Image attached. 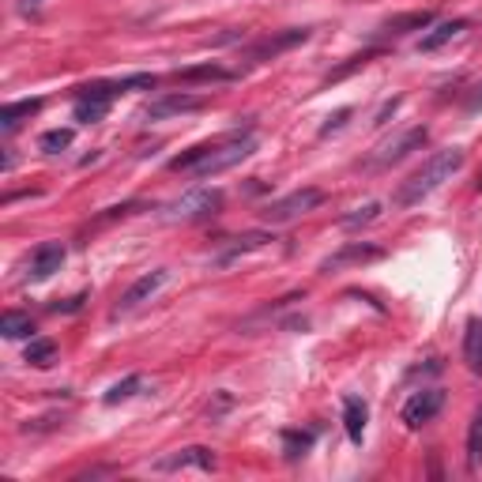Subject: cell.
<instances>
[{"label": "cell", "mask_w": 482, "mask_h": 482, "mask_svg": "<svg viewBox=\"0 0 482 482\" xmlns=\"http://www.w3.org/2000/svg\"><path fill=\"white\" fill-rule=\"evenodd\" d=\"M384 249L381 245H369V241H347L343 249H335L325 264H320V271L325 276H332V271H343V268H362L369 261H381Z\"/></svg>", "instance_id": "11"}, {"label": "cell", "mask_w": 482, "mask_h": 482, "mask_svg": "<svg viewBox=\"0 0 482 482\" xmlns=\"http://www.w3.org/2000/svg\"><path fill=\"white\" fill-rule=\"evenodd\" d=\"M433 23V12H407V15H392L389 23L381 27V35H411V30H426Z\"/></svg>", "instance_id": "20"}, {"label": "cell", "mask_w": 482, "mask_h": 482, "mask_svg": "<svg viewBox=\"0 0 482 482\" xmlns=\"http://www.w3.org/2000/svg\"><path fill=\"white\" fill-rule=\"evenodd\" d=\"M166 283H170V271H166V268H155V271H148V276H140V279L121 294V301H117V309H114V313H117V317H121V313H133L136 305L151 301Z\"/></svg>", "instance_id": "12"}, {"label": "cell", "mask_w": 482, "mask_h": 482, "mask_svg": "<svg viewBox=\"0 0 482 482\" xmlns=\"http://www.w3.org/2000/svg\"><path fill=\"white\" fill-rule=\"evenodd\" d=\"M463 148H445V151H433L426 163L411 173L407 181H399V189L392 192V204L396 207H414V204H422L426 197H433L445 181H453V173H460L463 166Z\"/></svg>", "instance_id": "2"}, {"label": "cell", "mask_w": 482, "mask_h": 482, "mask_svg": "<svg viewBox=\"0 0 482 482\" xmlns=\"http://www.w3.org/2000/svg\"><path fill=\"white\" fill-rule=\"evenodd\" d=\"M468 468L478 471L482 468V404L471 419V430H468Z\"/></svg>", "instance_id": "25"}, {"label": "cell", "mask_w": 482, "mask_h": 482, "mask_svg": "<svg viewBox=\"0 0 482 482\" xmlns=\"http://www.w3.org/2000/svg\"><path fill=\"white\" fill-rule=\"evenodd\" d=\"M222 212V192L219 189H189L185 197H178L166 207L170 222H200Z\"/></svg>", "instance_id": "4"}, {"label": "cell", "mask_w": 482, "mask_h": 482, "mask_svg": "<svg viewBox=\"0 0 482 482\" xmlns=\"http://www.w3.org/2000/svg\"><path fill=\"white\" fill-rule=\"evenodd\" d=\"M320 204H325V192H320V189H294V192H286V197L264 204L261 207V219L271 222V227H283V222H294L301 215L317 212Z\"/></svg>", "instance_id": "3"}, {"label": "cell", "mask_w": 482, "mask_h": 482, "mask_svg": "<svg viewBox=\"0 0 482 482\" xmlns=\"http://www.w3.org/2000/svg\"><path fill=\"white\" fill-rule=\"evenodd\" d=\"M42 109V99H20V102H8L4 109H0V133L12 136L15 128H20L23 121H30Z\"/></svg>", "instance_id": "15"}, {"label": "cell", "mask_w": 482, "mask_h": 482, "mask_svg": "<svg viewBox=\"0 0 482 482\" xmlns=\"http://www.w3.org/2000/svg\"><path fill=\"white\" fill-rule=\"evenodd\" d=\"M426 140H430L426 125H414V128H407V133H399L396 140H384L381 148L374 151V158H369V166H374V170H389L396 163H404L411 151H422Z\"/></svg>", "instance_id": "6"}, {"label": "cell", "mask_w": 482, "mask_h": 482, "mask_svg": "<svg viewBox=\"0 0 482 482\" xmlns=\"http://www.w3.org/2000/svg\"><path fill=\"white\" fill-rule=\"evenodd\" d=\"M268 241H276V234H268V230H245V234H237V237H230V249H227V253H219V264L237 261L241 253H256V249H264Z\"/></svg>", "instance_id": "16"}, {"label": "cell", "mask_w": 482, "mask_h": 482, "mask_svg": "<svg viewBox=\"0 0 482 482\" xmlns=\"http://www.w3.org/2000/svg\"><path fill=\"white\" fill-rule=\"evenodd\" d=\"M158 79L148 72H136V76H125V79H94V84L76 87V99H102V102H114L117 94L128 91H155Z\"/></svg>", "instance_id": "7"}, {"label": "cell", "mask_w": 482, "mask_h": 482, "mask_svg": "<svg viewBox=\"0 0 482 482\" xmlns=\"http://www.w3.org/2000/svg\"><path fill=\"white\" fill-rule=\"evenodd\" d=\"M301 42H309V30H305V27L279 30V35H264V38H256L253 45H245V50H241V64H245V68H253V64L276 60L279 53L294 50V45H301Z\"/></svg>", "instance_id": "5"}, {"label": "cell", "mask_w": 482, "mask_h": 482, "mask_svg": "<svg viewBox=\"0 0 482 482\" xmlns=\"http://www.w3.org/2000/svg\"><path fill=\"white\" fill-rule=\"evenodd\" d=\"M140 389H143V377H140V374H133V377H125V381H117V384H114V389H109V392H106L102 399H106V404H109V407H114V404H125V399H133V396H136Z\"/></svg>", "instance_id": "27"}, {"label": "cell", "mask_w": 482, "mask_h": 482, "mask_svg": "<svg viewBox=\"0 0 482 482\" xmlns=\"http://www.w3.org/2000/svg\"><path fill=\"white\" fill-rule=\"evenodd\" d=\"M463 30H468V20H445V23L433 27L430 35H422L419 50H422V53H433V50H441V45H448L453 38H460Z\"/></svg>", "instance_id": "18"}, {"label": "cell", "mask_w": 482, "mask_h": 482, "mask_svg": "<svg viewBox=\"0 0 482 482\" xmlns=\"http://www.w3.org/2000/svg\"><path fill=\"white\" fill-rule=\"evenodd\" d=\"M106 114H109V102H102V99H76V109H72V117L79 125H94Z\"/></svg>", "instance_id": "23"}, {"label": "cell", "mask_w": 482, "mask_h": 482, "mask_svg": "<svg viewBox=\"0 0 482 482\" xmlns=\"http://www.w3.org/2000/svg\"><path fill=\"white\" fill-rule=\"evenodd\" d=\"M35 332V320H30V313H4L0 317V335L4 340H23V335Z\"/></svg>", "instance_id": "21"}, {"label": "cell", "mask_w": 482, "mask_h": 482, "mask_svg": "<svg viewBox=\"0 0 482 482\" xmlns=\"http://www.w3.org/2000/svg\"><path fill=\"white\" fill-rule=\"evenodd\" d=\"M173 79H178V84H227V79H234V72L207 60V64H197V68H178Z\"/></svg>", "instance_id": "17"}, {"label": "cell", "mask_w": 482, "mask_h": 482, "mask_svg": "<svg viewBox=\"0 0 482 482\" xmlns=\"http://www.w3.org/2000/svg\"><path fill=\"white\" fill-rule=\"evenodd\" d=\"M38 4H45V0H23V8L30 12V8H38Z\"/></svg>", "instance_id": "33"}, {"label": "cell", "mask_w": 482, "mask_h": 482, "mask_svg": "<svg viewBox=\"0 0 482 482\" xmlns=\"http://www.w3.org/2000/svg\"><path fill=\"white\" fill-rule=\"evenodd\" d=\"M445 407V392L441 389H422V392H414L404 411H399V419H404L407 430H422L426 422L438 419V411Z\"/></svg>", "instance_id": "8"}, {"label": "cell", "mask_w": 482, "mask_h": 482, "mask_svg": "<svg viewBox=\"0 0 482 482\" xmlns=\"http://www.w3.org/2000/svg\"><path fill=\"white\" fill-rule=\"evenodd\" d=\"M313 441H317L313 430H286V433H283V453L291 456V460H298V456L309 453Z\"/></svg>", "instance_id": "22"}, {"label": "cell", "mask_w": 482, "mask_h": 482, "mask_svg": "<svg viewBox=\"0 0 482 482\" xmlns=\"http://www.w3.org/2000/svg\"><path fill=\"white\" fill-rule=\"evenodd\" d=\"M366 422H369L366 399H358V396H343V430H347L350 445H362V441H366Z\"/></svg>", "instance_id": "14"}, {"label": "cell", "mask_w": 482, "mask_h": 482, "mask_svg": "<svg viewBox=\"0 0 482 482\" xmlns=\"http://www.w3.org/2000/svg\"><path fill=\"white\" fill-rule=\"evenodd\" d=\"M84 301H87V294H72V298H64V301H57V305H50V309H53V313H76Z\"/></svg>", "instance_id": "31"}, {"label": "cell", "mask_w": 482, "mask_h": 482, "mask_svg": "<svg viewBox=\"0 0 482 482\" xmlns=\"http://www.w3.org/2000/svg\"><path fill=\"white\" fill-rule=\"evenodd\" d=\"M256 151V136L253 133H230L222 140H212V143H197L181 155L170 158V170L173 173H192V178H215V173L230 170L237 163Z\"/></svg>", "instance_id": "1"}, {"label": "cell", "mask_w": 482, "mask_h": 482, "mask_svg": "<svg viewBox=\"0 0 482 482\" xmlns=\"http://www.w3.org/2000/svg\"><path fill=\"white\" fill-rule=\"evenodd\" d=\"M347 117H350V106H343V109H335V114L320 125V136H332V133H340V128L347 125Z\"/></svg>", "instance_id": "30"}, {"label": "cell", "mask_w": 482, "mask_h": 482, "mask_svg": "<svg viewBox=\"0 0 482 482\" xmlns=\"http://www.w3.org/2000/svg\"><path fill=\"white\" fill-rule=\"evenodd\" d=\"M64 256H68V249H64L60 241H42V245L30 253V261H27V279H30V283L53 279L57 271L64 268Z\"/></svg>", "instance_id": "10"}, {"label": "cell", "mask_w": 482, "mask_h": 482, "mask_svg": "<svg viewBox=\"0 0 482 482\" xmlns=\"http://www.w3.org/2000/svg\"><path fill=\"white\" fill-rule=\"evenodd\" d=\"M463 362H468L471 374H482V317L468 320V332H463Z\"/></svg>", "instance_id": "19"}, {"label": "cell", "mask_w": 482, "mask_h": 482, "mask_svg": "<svg viewBox=\"0 0 482 482\" xmlns=\"http://www.w3.org/2000/svg\"><path fill=\"white\" fill-rule=\"evenodd\" d=\"M468 109H471V114H475V109H482V87H478V94H471V99H468Z\"/></svg>", "instance_id": "32"}, {"label": "cell", "mask_w": 482, "mask_h": 482, "mask_svg": "<svg viewBox=\"0 0 482 482\" xmlns=\"http://www.w3.org/2000/svg\"><path fill=\"white\" fill-rule=\"evenodd\" d=\"M53 358H57V343L53 340H30L27 343V362L30 366L45 369V366H53Z\"/></svg>", "instance_id": "26"}, {"label": "cell", "mask_w": 482, "mask_h": 482, "mask_svg": "<svg viewBox=\"0 0 482 482\" xmlns=\"http://www.w3.org/2000/svg\"><path fill=\"white\" fill-rule=\"evenodd\" d=\"M72 140H76L72 128H50V133L38 140V148H42L45 155H57V151H64V148H72Z\"/></svg>", "instance_id": "28"}, {"label": "cell", "mask_w": 482, "mask_h": 482, "mask_svg": "<svg viewBox=\"0 0 482 482\" xmlns=\"http://www.w3.org/2000/svg\"><path fill=\"white\" fill-rule=\"evenodd\" d=\"M377 53H381V50H366V53H358V57H350L347 64H340V68H335V72L328 76V84H340V79H343V76H350V72H358V68H362V64H369V60H374Z\"/></svg>", "instance_id": "29"}, {"label": "cell", "mask_w": 482, "mask_h": 482, "mask_svg": "<svg viewBox=\"0 0 482 482\" xmlns=\"http://www.w3.org/2000/svg\"><path fill=\"white\" fill-rule=\"evenodd\" d=\"M377 219H381V204H377V200H369V204L355 207L350 215H343V219H340V227H343V230H358V227H369V222H377Z\"/></svg>", "instance_id": "24"}, {"label": "cell", "mask_w": 482, "mask_h": 482, "mask_svg": "<svg viewBox=\"0 0 482 482\" xmlns=\"http://www.w3.org/2000/svg\"><path fill=\"white\" fill-rule=\"evenodd\" d=\"M192 109H204L200 94H185V91H173V94H158L143 106V121H166V117H181L192 114Z\"/></svg>", "instance_id": "9"}, {"label": "cell", "mask_w": 482, "mask_h": 482, "mask_svg": "<svg viewBox=\"0 0 482 482\" xmlns=\"http://www.w3.org/2000/svg\"><path fill=\"white\" fill-rule=\"evenodd\" d=\"M215 453L204 445H189V448H178L163 460H155V471H185V468H200V471H215Z\"/></svg>", "instance_id": "13"}]
</instances>
